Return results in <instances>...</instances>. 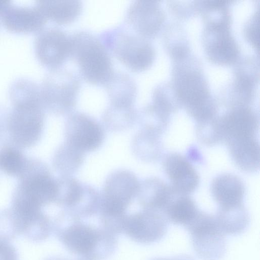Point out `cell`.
<instances>
[{"label": "cell", "instance_id": "6da1fadb", "mask_svg": "<svg viewBox=\"0 0 260 260\" xmlns=\"http://www.w3.org/2000/svg\"><path fill=\"white\" fill-rule=\"evenodd\" d=\"M66 215L53 223V232L68 251L85 260H105L114 253L117 236L99 224Z\"/></svg>", "mask_w": 260, "mask_h": 260}, {"label": "cell", "instance_id": "7a4b0ae2", "mask_svg": "<svg viewBox=\"0 0 260 260\" xmlns=\"http://www.w3.org/2000/svg\"><path fill=\"white\" fill-rule=\"evenodd\" d=\"M9 95L14 104L10 119L11 132L19 144L28 146L39 136L43 124V105L40 86L26 78L14 81Z\"/></svg>", "mask_w": 260, "mask_h": 260}, {"label": "cell", "instance_id": "3957f363", "mask_svg": "<svg viewBox=\"0 0 260 260\" xmlns=\"http://www.w3.org/2000/svg\"><path fill=\"white\" fill-rule=\"evenodd\" d=\"M71 56L82 78L94 85L104 86L114 73L109 51L99 37L87 31L71 36Z\"/></svg>", "mask_w": 260, "mask_h": 260}, {"label": "cell", "instance_id": "277c9868", "mask_svg": "<svg viewBox=\"0 0 260 260\" xmlns=\"http://www.w3.org/2000/svg\"><path fill=\"white\" fill-rule=\"evenodd\" d=\"M99 38L108 51L133 72L143 71L152 63L154 53L151 46L126 25L106 29Z\"/></svg>", "mask_w": 260, "mask_h": 260}, {"label": "cell", "instance_id": "5b68a950", "mask_svg": "<svg viewBox=\"0 0 260 260\" xmlns=\"http://www.w3.org/2000/svg\"><path fill=\"white\" fill-rule=\"evenodd\" d=\"M80 87L75 73L61 68L50 70L40 85L43 105L54 112L67 113L76 105Z\"/></svg>", "mask_w": 260, "mask_h": 260}, {"label": "cell", "instance_id": "8992f818", "mask_svg": "<svg viewBox=\"0 0 260 260\" xmlns=\"http://www.w3.org/2000/svg\"><path fill=\"white\" fill-rule=\"evenodd\" d=\"M194 250L203 260H219L226 250L225 235L219 228L214 216L200 211L185 228Z\"/></svg>", "mask_w": 260, "mask_h": 260}, {"label": "cell", "instance_id": "52a82bcc", "mask_svg": "<svg viewBox=\"0 0 260 260\" xmlns=\"http://www.w3.org/2000/svg\"><path fill=\"white\" fill-rule=\"evenodd\" d=\"M34 49L39 61L50 70L60 68L71 56V36L58 28H44L37 32Z\"/></svg>", "mask_w": 260, "mask_h": 260}, {"label": "cell", "instance_id": "ba28073f", "mask_svg": "<svg viewBox=\"0 0 260 260\" xmlns=\"http://www.w3.org/2000/svg\"><path fill=\"white\" fill-rule=\"evenodd\" d=\"M169 221L158 211L143 209L142 211L127 215L123 234L133 241L141 244H152L162 239L166 235Z\"/></svg>", "mask_w": 260, "mask_h": 260}, {"label": "cell", "instance_id": "9c48e42d", "mask_svg": "<svg viewBox=\"0 0 260 260\" xmlns=\"http://www.w3.org/2000/svg\"><path fill=\"white\" fill-rule=\"evenodd\" d=\"M139 188L137 179L130 173L119 172L107 181L104 199L100 204L102 212L110 216H120Z\"/></svg>", "mask_w": 260, "mask_h": 260}, {"label": "cell", "instance_id": "30bf717a", "mask_svg": "<svg viewBox=\"0 0 260 260\" xmlns=\"http://www.w3.org/2000/svg\"><path fill=\"white\" fill-rule=\"evenodd\" d=\"M69 144L79 151H91L101 144L103 133L100 125L89 116L80 112L72 114L67 124Z\"/></svg>", "mask_w": 260, "mask_h": 260}, {"label": "cell", "instance_id": "8fae6325", "mask_svg": "<svg viewBox=\"0 0 260 260\" xmlns=\"http://www.w3.org/2000/svg\"><path fill=\"white\" fill-rule=\"evenodd\" d=\"M1 17L5 27L16 33L38 32L44 28L47 21L36 5L20 6L12 4L9 1L4 8Z\"/></svg>", "mask_w": 260, "mask_h": 260}, {"label": "cell", "instance_id": "7c38bea8", "mask_svg": "<svg viewBox=\"0 0 260 260\" xmlns=\"http://www.w3.org/2000/svg\"><path fill=\"white\" fill-rule=\"evenodd\" d=\"M163 167L171 182V187L176 193L188 195L198 187V174L189 161L181 154L171 153L167 155Z\"/></svg>", "mask_w": 260, "mask_h": 260}, {"label": "cell", "instance_id": "4fadbf2b", "mask_svg": "<svg viewBox=\"0 0 260 260\" xmlns=\"http://www.w3.org/2000/svg\"><path fill=\"white\" fill-rule=\"evenodd\" d=\"M223 142L256 137L258 121L255 115L246 108H237L219 118Z\"/></svg>", "mask_w": 260, "mask_h": 260}, {"label": "cell", "instance_id": "5bb4252c", "mask_svg": "<svg viewBox=\"0 0 260 260\" xmlns=\"http://www.w3.org/2000/svg\"><path fill=\"white\" fill-rule=\"evenodd\" d=\"M212 197L218 208H228L243 205L245 188L237 176L225 173L219 175L211 185Z\"/></svg>", "mask_w": 260, "mask_h": 260}, {"label": "cell", "instance_id": "9a60e30c", "mask_svg": "<svg viewBox=\"0 0 260 260\" xmlns=\"http://www.w3.org/2000/svg\"><path fill=\"white\" fill-rule=\"evenodd\" d=\"M157 9L153 3L136 1L127 9L125 24L140 36L149 37L157 29Z\"/></svg>", "mask_w": 260, "mask_h": 260}, {"label": "cell", "instance_id": "2e32d148", "mask_svg": "<svg viewBox=\"0 0 260 260\" xmlns=\"http://www.w3.org/2000/svg\"><path fill=\"white\" fill-rule=\"evenodd\" d=\"M236 166L246 172H255L259 167V146L256 137L234 140L226 143Z\"/></svg>", "mask_w": 260, "mask_h": 260}, {"label": "cell", "instance_id": "e0dca14e", "mask_svg": "<svg viewBox=\"0 0 260 260\" xmlns=\"http://www.w3.org/2000/svg\"><path fill=\"white\" fill-rule=\"evenodd\" d=\"M111 106L133 107L137 87L134 80L123 72H114L108 82L104 85Z\"/></svg>", "mask_w": 260, "mask_h": 260}, {"label": "cell", "instance_id": "ac0fdd59", "mask_svg": "<svg viewBox=\"0 0 260 260\" xmlns=\"http://www.w3.org/2000/svg\"><path fill=\"white\" fill-rule=\"evenodd\" d=\"M47 20L58 25H67L76 20L82 11L80 1H37L35 4Z\"/></svg>", "mask_w": 260, "mask_h": 260}, {"label": "cell", "instance_id": "d6986e66", "mask_svg": "<svg viewBox=\"0 0 260 260\" xmlns=\"http://www.w3.org/2000/svg\"><path fill=\"white\" fill-rule=\"evenodd\" d=\"M140 202L143 209L164 213L175 191L160 179L153 178L144 182L141 188Z\"/></svg>", "mask_w": 260, "mask_h": 260}, {"label": "cell", "instance_id": "ffe728a7", "mask_svg": "<svg viewBox=\"0 0 260 260\" xmlns=\"http://www.w3.org/2000/svg\"><path fill=\"white\" fill-rule=\"evenodd\" d=\"M200 211L194 201L188 195L175 192L164 213L169 222L185 228Z\"/></svg>", "mask_w": 260, "mask_h": 260}, {"label": "cell", "instance_id": "44dd1931", "mask_svg": "<svg viewBox=\"0 0 260 260\" xmlns=\"http://www.w3.org/2000/svg\"><path fill=\"white\" fill-rule=\"evenodd\" d=\"M214 216L219 228L225 235H238L243 233L250 222L249 215L243 205L218 208Z\"/></svg>", "mask_w": 260, "mask_h": 260}, {"label": "cell", "instance_id": "7402d4cb", "mask_svg": "<svg viewBox=\"0 0 260 260\" xmlns=\"http://www.w3.org/2000/svg\"><path fill=\"white\" fill-rule=\"evenodd\" d=\"M57 193V184L49 176L39 175L28 181L21 196L41 207L54 200Z\"/></svg>", "mask_w": 260, "mask_h": 260}, {"label": "cell", "instance_id": "603a6c76", "mask_svg": "<svg viewBox=\"0 0 260 260\" xmlns=\"http://www.w3.org/2000/svg\"><path fill=\"white\" fill-rule=\"evenodd\" d=\"M196 135L198 140L206 146H212L223 142L220 119L212 117L199 121Z\"/></svg>", "mask_w": 260, "mask_h": 260}, {"label": "cell", "instance_id": "cb8c5ba5", "mask_svg": "<svg viewBox=\"0 0 260 260\" xmlns=\"http://www.w3.org/2000/svg\"><path fill=\"white\" fill-rule=\"evenodd\" d=\"M23 166L21 154L14 150H7L0 155V167L8 174L15 175L19 173Z\"/></svg>", "mask_w": 260, "mask_h": 260}, {"label": "cell", "instance_id": "d4e9b609", "mask_svg": "<svg viewBox=\"0 0 260 260\" xmlns=\"http://www.w3.org/2000/svg\"><path fill=\"white\" fill-rule=\"evenodd\" d=\"M19 235V224L12 212L0 216V240L9 242Z\"/></svg>", "mask_w": 260, "mask_h": 260}, {"label": "cell", "instance_id": "484cf974", "mask_svg": "<svg viewBox=\"0 0 260 260\" xmlns=\"http://www.w3.org/2000/svg\"><path fill=\"white\" fill-rule=\"evenodd\" d=\"M0 260H18L16 248L9 241L0 240Z\"/></svg>", "mask_w": 260, "mask_h": 260}, {"label": "cell", "instance_id": "4316f807", "mask_svg": "<svg viewBox=\"0 0 260 260\" xmlns=\"http://www.w3.org/2000/svg\"><path fill=\"white\" fill-rule=\"evenodd\" d=\"M152 260H193L191 257L187 255H181L171 258H157Z\"/></svg>", "mask_w": 260, "mask_h": 260}, {"label": "cell", "instance_id": "83f0119b", "mask_svg": "<svg viewBox=\"0 0 260 260\" xmlns=\"http://www.w3.org/2000/svg\"><path fill=\"white\" fill-rule=\"evenodd\" d=\"M45 260H73V259H69L66 258L59 257V256H51L47 258H46ZM74 260H85L82 258H79L77 259H74Z\"/></svg>", "mask_w": 260, "mask_h": 260}, {"label": "cell", "instance_id": "f1b7e54d", "mask_svg": "<svg viewBox=\"0 0 260 260\" xmlns=\"http://www.w3.org/2000/svg\"><path fill=\"white\" fill-rule=\"evenodd\" d=\"M9 1L0 0V16H1L3 10Z\"/></svg>", "mask_w": 260, "mask_h": 260}]
</instances>
